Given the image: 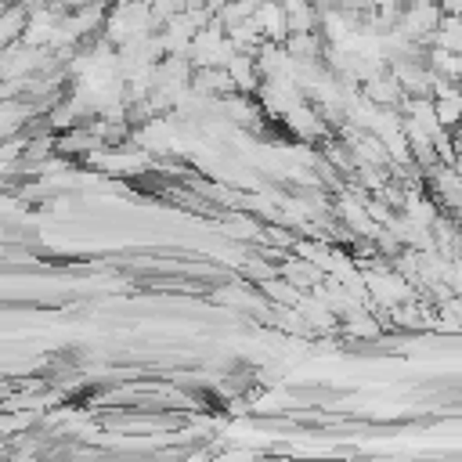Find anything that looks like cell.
<instances>
[{
  "mask_svg": "<svg viewBox=\"0 0 462 462\" xmlns=\"http://www.w3.org/2000/svg\"><path fill=\"white\" fill-rule=\"evenodd\" d=\"M159 29H162V22H159V14L152 11L148 0H116L108 7V22H105L101 36L112 40L116 47H123V43L141 40V36H152Z\"/></svg>",
  "mask_w": 462,
  "mask_h": 462,
  "instance_id": "6da1fadb",
  "label": "cell"
},
{
  "mask_svg": "<svg viewBox=\"0 0 462 462\" xmlns=\"http://www.w3.org/2000/svg\"><path fill=\"white\" fill-rule=\"evenodd\" d=\"M440 22H444V11H440V4L437 0H408L404 4V11H401V22H397V29L411 40V43H433V32L440 29Z\"/></svg>",
  "mask_w": 462,
  "mask_h": 462,
  "instance_id": "7a4b0ae2",
  "label": "cell"
},
{
  "mask_svg": "<svg viewBox=\"0 0 462 462\" xmlns=\"http://www.w3.org/2000/svg\"><path fill=\"white\" fill-rule=\"evenodd\" d=\"M361 94L372 101V105H379V108H397V105H404V87H401V79L393 76V69H383V72H375L372 79H365L361 83Z\"/></svg>",
  "mask_w": 462,
  "mask_h": 462,
  "instance_id": "3957f363",
  "label": "cell"
},
{
  "mask_svg": "<svg viewBox=\"0 0 462 462\" xmlns=\"http://www.w3.org/2000/svg\"><path fill=\"white\" fill-rule=\"evenodd\" d=\"M430 191H433V199L444 202L448 209H458V206H462V173H458V166L437 162V166L430 170Z\"/></svg>",
  "mask_w": 462,
  "mask_h": 462,
  "instance_id": "277c9868",
  "label": "cell"
},
{
  "mask_svg": "<svg viewBox=\"0 0 462 462\" xmlns=\"http://www.w3.org/2000/svg\"><path fill=\"white\" fill-rule=\"evenodd\" d=\"M253 18H256V25L263 29V36L271 43H285L289 40V14H285L282 0H260Z\"/></svg>",
  "mask_w": 462,
  "mask_h": 462,
  "instance_id": "5b68a950",
  "label": "cell"
},
{
  "mask_svg": "<svg viewBox=\"0 0 462 462\" xmlns=\"http://www.w3.org/2000/svg\"><path fill=\"white\" fill-rule=\"evenodd\" d=\"M278 274L282 278H289L296 289H303V292H314L321 282H325V271L314 263V260H307V256H285L282 260V267H278Z\"/></svg>",
  "mask_w": 462,
  "mask_h": 462,
  "instance_id": "8992f818",
  "label": "cell"
},
{
  "mask_svg": "<svg viewBox=\"0 0 462 462\" xmlns=\"http://www.w3.org/2000/svg\"><path fill=\"white\" fill-rule=\"evenodd\" d=\"M227 76L235 79V90H242V94H253L263 83L256 54H249V51H235V58L227 61Z\"/></svg>",
  "mask_w": 462,
  "mask_h": 462,
  "instance_id": "52a82bcc",
  "label": "cell"
},
{
  "mask_svg": "<svg viewBox=\"0 0 462 462\" xmlns=\"http://www.w3.org/2000/svg\"><path fill=\"white\" fill-rule=\"evenodd\" d=\"M289 14V36L292 32H318L321 25V7L318 0H282Z\"/></svg>",
  "mask_w": 462,
  "mask_h": 462,
  "instance_id": "ba28073f",
  "label": "cell"
},
{
  "mask_svg": "<svg viewBox=\"0 0 462 462\" xmlns=\"http://www.w3.org/2000/svg\"><path fill=\"white\" fill-rule=\"evenodd\" d=\"M191 90H199L202 97H220V94H235V79L227 76V69H195Z\"/></svg>",
  "mask_w": 462,
  "mask_h": 462,
  "instance_id": "9c48e42d",
  "label": "cell"
},
{
  "mask_svg": "<svg viewBox=\"0 0 462 462\" xmlns=\"http://www.w3.org/2000/svg\"><path fill=\"white\" fill-rule=\"evenodd\" d=\"M426 65L433 69V76H437V79L462 83V54H455V51H448V47L430 43V51H426Z\"/></svg>",
  "mask_w": 462,
  "mask_h": 462,
  "instance_id": "30bf717a",
  "label": "cell"
},
{
  "mask_svg": "<svg viewBox=\"0 0 462 462\" xmlns=\"http://www.w3.org/2000/svg\"><path fill=\"white\" fill-rule=\"evenodd\" d=\"M29 4H22V0H11L7 4V11H4V18H0V43L7 47V43H18L22 36H25V25H29Z\"/></svg>",
  "mask_w": 462,
  "mask_h": 462,
  "instance_id": "8fae6325",
  "label": "cell"
},
{
  "mask_svg": "<svg viewBox=\"0 0 462 462\" xmlns=\"http://www.w3.org/2000/svg\"><path fill=\"white\" fill-rule=\"evenodd\" d=\"M379 332H383V325H379V318H375L372 307H361V310H354V314L343 318V336L346 339H375Z\"/></svg>",
  "mask_w": 462,
  "mask_h": 462,
  "instance_id": "7c38bea8",
  "label": "cell"
},
{
  "mask_svg": "<svg viewBox=\"0 0 462 462\" xmlns=\"http://www.w3.org/2000/svg\"><path fill=\"white\" fill-rule=\"evenodd\" d=\"M325 36L321 32H292L289 40H285V51L292 54V58H300V61H321V54H325Z\"/></svg>",
  "mask_w": 462,
  "mask_h": 462,
  "instance_id": "4fadbf2b",
  "label": "cell"
},
{
  "mask_svg": "<svg viewBox=\"0 0 462 462\" xmlns=\"http://www.w3.org/2000/svg\"><path fill=\"white\" fill-rule=\"evenodd\" d=\"M260 289L271 296V303H282V307H300L303 303V289H296L289 278H282V274H274V278H267V282H260Z\"/></svg>",
  "mask_w": 462,
  "mask_h": 462,
  "instance_id": "5bb4252c",
  "label": "cell"
},
{
  "mask_svg": "<svg viewBox=\"0 0 462 462\" xmlns=\"http://www.w3.org/2000/svg\"><path fill=\"white\" fill-rule=\"evenodd\" d=\"M433 43L437 47H448L455 54H462V14H444L440 29L433 32Z\"/></svg>",
  "mask_w": 462,
  "mask_h": 462,
  "instance_id": "9a60e30c",
  "label": "cell"
},
{
  "mask_svg": "<svg viewBox=\"0 0 462 462\" xmlns=\"http://www.w3.org/2000/svg\"><path fill=\"white\" fill-rule=\"evenodd\" d=\"M339 7H343V11H354V14L365 18V14L375 7V0H339Z\"/></svg>",
  "mask_w": 462,
  "mask_h": 462,
  "instance_id": "2e32d148",
  "label": "cell"
},
{
  "mask_svg": "<svg viewBox=\"0 0 462 462\" xmlns=\"http://www.w3.org/2000/svg\"><path fill=\"white\" fill-rule=\"evenodd\" d=\"M444 14H462V0H437Z\"/></svg>",
  "mask_w": 462,
  "mask_h": 462,
  "instance_id": "e0dca14e",
  "label": "cell"
}]
</instances>
